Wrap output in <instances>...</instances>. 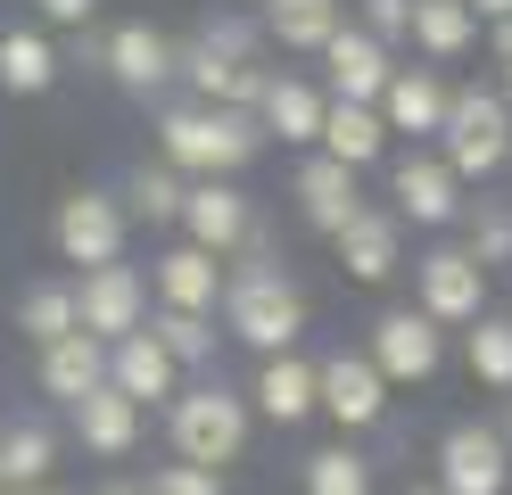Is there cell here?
Here are the masks:
<instances>
[{"mask_svg": "<svg viewBox=\"0 0 512 495\" xmlns=\"http://www.w3.org/2000/svg\"><path fill=\"white\" fill-rule=\"evenodd\" d=\"M223 330H232V339H248L256 355H290V347H298V330H306V297H298L290 273L273 264L265 223L248 231L240 273H223Z\"/></svg>", "mask_w": 512, "mask_h": 495, "instance_id": "obj_1", "label": "cell"}, {"mask_svg": "<svg viewBox=\"0 0 512 495\" xmlns=\"http://www.w3.org/2000/svg\"><path fill=\"white\" fill-rule=\"evenodd\" d=\"M174 75H190L199 108H232V116H256L273 66H265V33L240 25V17H215L190 50H174Z\"/></svg>", "mask_w": 512, "mask_h": 495, "instance_id": "obj_2", "label": "cell"}, {"mask_svg": "<svg viewBox=\"0 0 512 495\" xmlns=\"http://www.w3.org/2000/svg\"><path fill=\"white\" fill-rule=\"evenodd\" d=\"M157 149H166L174 174H199V182H232L240 165L265 149V132H256V116H232V108H166L157 116Z\"/></svg>", "mask_w": 512, "mask_h": 495, "instance_id": "obj_3", "label": "cell"}, {"mask_svg": "<svg viewBox=\"0 0 512 495\" xmlns=\"http://www.w3.org/2000/svg\"><path fill=\"white\" fill-rule=\"evenodd\" d=\"M166 429H174V454L190 462V471H215L223 479V462H240V446H248V396H232L223 380L174 388Z\"/></svg>", "mask_w": 512, "mask_h": 495, "instance_id": "obj_4", "label": "cell"}, {"mask_svg": "<svg viewBox=\"0 0 512 495\" xmlns=\"http://www.w3.org/2000/svg\"><path fill=\"white\" fill-rule=\"evenodd\" d=\"M438 165L455 182H488L496 165H512V116L496 91H446V116H438Z\"/></svg>", "mask_w": 512, "mask_h": 495, "instance_id": "obj_5", "label": "cell"}, {"mask_svg": "<svg viewBox=\"0 0 512 495\" xmlns=\"http://www.w3.org/2000/svg\"><path fill=\"white\" fill-rule=\"evenodd\" d=\"M67 297H75V330H83V339H100V347L133 339V330L149 322V281L133 273V264H91Z\"/></svg>", "mask_w": 512, "mask_h": 495, "instance_id": "obj_6", "label": "cell"}, {"mask_svg": "<svg viewBox=\"0 0 512 495\" xmlns=\"http://www.w3.org/2000/svg\"><path fill=\"white\" fill-rule=\"evenodd\" d=\"M58 256L67 264H116L124 256V231H133V215H124V198H108V190H67L58 198Z\"/></svg>", "mask_w": 512, "mask_h": 495, "instance_id": "obj_7", "label": "cell"}, {"mask_svg": "<svg viewBox=\"0 0 512 495\" xmlns=\"http://www.w3.org/2000/svg\"><path fill=\"white\" fill-rule=\"evenodd\" d=\"M372 372L389 380V388H413V380H430L438 363H446V330L430 322V314H413V306H389L372 322Z\"/></svg>", "mask_w": 512, "mask_h": 495, "instance_id": "obj_8", "label": "cell"}, {"mask_svg": "<svg viewBox=\"0 0 512 495\" xmlns=\"http://www.w3.org/2000/svg\"><path fill=\"white\" fill-rule=\"evenodd\" d=\"M182 231H190L182 248H199V256L223 264V256L248 248L256 207H248V190H232V182H190V190H182Z\"/></svg>", "mask_w": 512, "mask_h": 495, "instance_id": "obj_9", "label": "cell"}, {"mask_svg": "<svg viewBox=\"0 0 512 495\" xmlns=\"http://www.w3.org/2000/svg\"><path fill=\"white\" fill-rule=\"evenodd\" d=\"M512 479V454L488 421H455L438 438V495H504Z\"/></svg>", "mask_w": 512, "mask_h": 495, "instance_id": "obj_10", "label": "cell"}, {"mask_svg": "<svg viewBox=\"0 0 512 495\" xmlns=\"http://www.w3.org/2000/svg\"><path fill=\"white\" fill-rule=\"evenodd\" d=\"M413 289H422V306H413V314H430L438 330L488 314V273H479L463 248H430L422 264H413Z\"/></svg>", "mask_w": 512, "mask_h": 495, "instance_id": "obj_11", "label": "cell"}, {"mask_svg": "<svg viewBox=\"0 0 512 495\" xmlns=\"http://www.w3.org/2000/svg\"><path fill=\"white\" fill-rule=\"evenodd\" d=\"M314 413H331L339 429H372L389 413V380L364 355H331V363H314Z\"/></svg>", "mask_w": 512, "mask_h": 495, "instance_id": "obj_12", "label": "cell"}, {"mask_svg": "<svg viewBox=\"0 0 512 495\" xmlns=\"http://www.w3.org/2000/svg\"><path fill=\"white\" fill-rule=\"evenodd\" d=\"M323 66H331V91L347 99V108H380V91H389V50L372 42L364 25H339L331 42H323Z\"/></svg>", "mask_w": 512, "mask_h": 495, "instance_id": "obj_13", "label": "cell"}, {"mask_svg": "<svg viewBox=\"0 0 512 495\" xmlns=\"http://www.w3.org/2000/svg\"><path fill=\"white\" fill-rule=\"evenodd\" d=\"M100 66H108L133 99H157V91L174 83V42H166L157 25H116L108 42H100Z\"/></svg>", "mask_w": 512, "mask_h": 495, "instance_id": "obj_14", "label": "cell"}, {"mask_svg": "<svg viewBox=\"0 0 512 495\" xmlns=\"http://www.w3.org/2000/svg\"><path fill=\"white\" fill-rule=\"evenodd\" d=\"M389 198H397V207H389L397 223H455V215H463V182L446 174L438 157H422V149H413V157H397Z\"/></svg>", "mask_w": 512, "mask_h": 495, "instance_id": "obj_15", "label": "cell"}, {"mask_svg": "<svg viewBox=\"0 0 512 495\" xmlns=\"http://www.w3.org/2000/svg\"><path fill=\"white\" fill-rule=\"evenodd\" d=\"M174 380H182V372L166 363V347H157L149 330H133V339L108 347V388H116L133 413H141V405H174Z\"/></svg>", "mask_w": 512, "mask_h": 495, "instance_id": "obj_16", "label": "cell"}, {"mask_svg": "<svg viewBox=\"0 0 512 495\" xmlns=\"http://www.w3.org/2000/svg\"><path fill=\"white\" fill-rule=\"evenodd\" d=\"M339 264H347L356 281H389L397 264H405V223H397L389 207H356L347 231H339Z\"/></svg>", "mask_w": 512, "mask_h": 495, "instance_id": "obj_17", "label": "cell"}, {"mask_svg": "<svg viewBox=\"0 0 512 495\" xmlns=\"http://www.w3.org/2000/svg\"><path fill=\"white\" fill-rule=\"evenodd\" d=\"M290 190H298V215L323 231V240H339V231H347V215L364 207V198H356V174H347V165H331V157H306Z\"/></svg>", "mask_w": 512, "mask_h": 495, "instance_id": "obj_18", "label": "cell"}, {"mask_svg": "<svg viewBox=\"0 0 512 495\" xmlns=\"http://www.w3.org/2000/svg\"><path fill=\"white\" fill-rule=\"evenodd\" d=\"M42 388L58 396V405H83L91 388H108V347L83 339V330H67V339L42 347Z\"/></svg>", "mask_w": 512, "mask_h": 495, "instance_id": "obj_19", "label": "cell"}, {"mask_svg": "<svg viewBox=\"0 0 512 495\" xmlns=\"http://www.w3.org/2000/svg\"><path fill=\"white\" fill-rule=\"evenodd\" d=\"M372 116H380V132H438V116H446V83L430 75V66H397Z\"/></svg>", "mask_w": 512, "mask_h": 495, "instance_id": "obj_20", "label": "cell"}, {"mask_svg": "<svg viewBox=\"0 0 512 495\" xmlns=\"http://www.w3.org/2000/svg\"><path fill=\"white\" fill-rule=\"evenodd\" d=\"M215 297H223V264L215 256H199V248H166V256H157V306L215 314Z\"/></svg>", "mask_w": 512, "mask_h": 495, "instance_id": "obj_21", "label": "cell"}, {"mask_svg": "<svg viewBox=\"0 0 512 495\" xmlns=\"http://www.w3.org/2000/svg\"><path fill=\"white\" fill-rule=\"evenodd\" d=\"M248 413H265V421H306L314 413V363L306 355H265V372H256L248 388Z\"/></svg>", "mask_w": 512, "mask_h": 495, "instance_id": "obj_22", "label": "cell"}, {"mask_svg": "<svg viewBox=\"0 0 512 495\" xmlns=\"http://www.w3.org/2000/svg\"><path fill=\"white\" fill-rule=\"evenodd\" d=\"M314 141H323L314 157H331V165H347V174H364V165L389 149V132H380V116H372V108H347V99H331Z\"/></svg>", "mask_w": 512, "mask_h": 495, "instance_id": "obj_23", "label": "cell"}, {"mask_svg": "<svg viewBox=\"0 0 512 495\" xmlns=\"http://www.w3.org/2000/svg\"><path fill=\"white\" fill-rule=\"evenodd\" d=\"M323 108H331V99L314 91V83L273 75V83H265V99H256V132H281V141H314V132H323Z\"/></svg>", "mask_w": 512, "mask_h": 495, "instance_id": "obj_24", "label": "cell"}, {"mask_svg": "<svg viewBox=\"0 0 512 495\" xmlns=\"http://www.w3.org/2000/svg\"><path fill=\"white\" fill-rule=\"evenodd\" d=\"M67 413H75V438L91 454H133V438H141V413L124 405L116 388H91L83 405H67Z\"/></svg>", "mask_w": 512, "mask_h": 495, "instance_id": "obj_25", "label": "cell"}, {"mask_svg": "<svg viewBox=\"0 0 512 495\" xmlns=\"http://www.w3.org/2000/svg\"><path fill=\"white\" fill-rule=\"evenodd\" d=\"M347 17H339V0H265V33L281 50H314L323 58V42L339 33Z\"/></svg>", "mask_w": 512, "mask_h": 495, "instance_id": "obj_26", "label": "cell"}, {"mask_svg": "<svg viewBox=\"0 0 512 495\" xmlns=\"http://www.w3.org/2000/svg\"><path fill=\"white\" fill-rule=\"evenodd\" d=\"M50 471H58V438L42 421L0 429V487H50Z\"/></svg>", "mask_w": 512, "mask_h": 495, "instance_id": "obj_27", "label": "cell"}, {"mask_svg": "<svg viewBox=\"0 0 512 495\" xmlns=\"http://www.w3.org/2000/svg\"><path fill=\"white\" fill-rule=\"evenodd\" d=\"M58 83V50L42 42V33H0V91H9V99H42Z\"/></svg>", "mask_w": 512, "mask_h": 495, "instance_id": "obj_28", "label": "cell"}, {"mask_svg": "<svg viewBox=\"0 0 512 495\" xmlns=\"http://www.w3.org/2000/svg\"><path fill=\"white\" fill-rule=\"evenodd\" d=\"M405 42H422L430 58H463L479 42V17L463 9V0H413V33Z\"/></svg>", "mask_w": 512, "mask_h": 495, "instance_id": "obj_29", "label": "cell"}, {"mask_svg": "<svg viewBox=\"0 0 512 495\" xmlns=\"http://www.w3.org/2000/svg\"><path fill=\"white\" fill-rule=\"evenodd\" d=\"M463 231H471V264L479 273H496V264H512V198H463Z\"/></svg>", "mask_w": 512, "mask_h": 495, "instance_id": "obj_30", "label": "cell"}, {"mask_svg": "<svg viewBox=\"0 0 512 495\" xmlns=\"http://www.w3.org/2000/svg\"><path fill=\"white\" fill-rule=\"evenodd\" d=\"M149 339L157 347H166V363H174V372H182V363H215V322L207 314H174V306H149Z\"/></svg>", "mask_w": 512, "mask_h": 495, "instance_id": "obj_31", "label": "cell"}, {"mask_svg": "<svg viewBox=\"0 0 512 495\" xmlns=\"http://www.w3.org/2000/svg\"><path fill=\"white\" fill-rule=\"evenodd\" d=\"M463 363H471V380L479 388H512V314H479L471 322V339H463Z\"/></svg>", "mask_w": 512, "mask_h": 495, "instance_id": "obj_32", "label": "cell"}, {"mask_svg": "<svg viewBox=\"0 0 512 495\" xmlns=\"http://www.w3.org/2000/svg\"><path fill=\"white\" fill-rule=\"evenodd\" d=\"M182 174L174 165H133V182H124V215H141V223H182Z\"/></svg>", "mask_w": 512, "mask_h": 495, "instance_id": "obj_33", "label": "cell"}, {"mask_svg": "<svg viewBox=\"0 0 512 495\" xmlns=\"http://www.w3.org/2000/svg\"><path fill=\"white\" fill-rule=\"evenodd\" d=\"M17 330H25L34 347L67 339V330H75V297H67V281H42V289H25V297H17Z\"/></svg>", "mask_w": 512, "mask_h": 495, "instance_id": "obj_34", "label": "cell"}, {"mask_svg": "<svg viewBox=\"0 0 512 495\" xmlns=\"http://www.w3.org/2000/svg\"><path fill=\"white\" fill-rule=\"evenodd\" d=\"M306 495H372V462L347 454V446L306 454Z\"/></svg>", "mask_w": 512, "mask_h": 495, "instance_id": "obj_35", "label": "cell"}, {"mask_svg": "<svg viewBox=\"0 0 512 495\" xmlns=\"http://www.w3.org/2000/svg\"><path fill=\"white\" fill-rule=\"evenodd\" d=\"M364 33H372L380 50L405 42V33H413V0H364Z\"/></svg>", "mask_w": 512, "mask_h": 495, "instance_id": "obj_36", "label": "cell"}, {"mask_svg": "<svg viewBox=\"0 0 512 495\" xmlns=\"http://www.w3.org/2000/svg\"><path fill=\"white\" fill-rule=\"evenodd\" d=\"M141 495H223V479H215V471H190V462H166Z\"/></svg>", "mask_w": 512, "mask_h": 495, "instance_id": "obj_37", "label": "cell"}, {"mask_svg": "<svg viewBox=\"0 0 512 495\" xmlns=\"http://www.w3.org/2000/svg\"><path fill=\"white\" fill-rule=\"evenodd\" d=\"M34 9H42L50 25H91V9H100V0H34Z\"/></svg>", "mask_w": 512, "mask_h": 495, "instance_id": "obj_38", "label": "cell"}, {"mask_svg": "<svg viewBox=\"0 0 512 495\" xmlns=\"http://www.w3.org/2000/svg\"><path fill=\"white\" fill-rule=\"evenodd\" d=\"M488 50H496V58L512 66V17H496V25H488Z\"/></svg>", "mask_w": 512, "mask_h": 495, "instance_id": "obj_39", "label": "cell"}, {"mask_svg": "<svg viewBox=\"0 0 512 495\" xmlns=\"http://www.w3.org/2000/svg\"><path fill=\"white\" fill-rule=\"evenodd\" d=\"M488 429H496V438H504V454H512V388H504V413H496Z\"/></svg>", "mask_w": 512, "mask_h": 495, "instance_id": "obj_40", "label": "cell"}, {"mask_svg": "<svg viewBox=\"0 0 512 495\" xmlns=\"http://www.w3.org/2000/svg\"><path fill=\"white\" fill-rule=\"evenodd\" d=\"M471 17H512V0H463Z\"/></svg>", "mask_w": 512, "mask_h": 495, "instance_id": "obj_41", "label": "cell"}, {"mask_svg": "<svg viewBox=\"0 0 512 495\" xmlns=\"http://www.w3.org/2000/svg\"><path fill=\"white\" fill-rule=\"evenodd\" d=\"M0 495H67V487H58V479H50V487H0Z\"/></svg>", "mask_w": 512, "mask_h": 495, "instance_id": "obj_42", "label": "cell"}, {"mask_svg": "<svg viewBox=\"0 0 512 495\" xmlns=\"http://www.w3.org/2000/svg\"><path fill=\"white\" fill-rule=\"evenodd\" d=\"M100 495H141V487H133V479H108V487H100Z\"/></svg>", "mask_w": 512, "mask_h": 495, "instance_id": "obj_43", "label": "cell"}, {"mask_svg": "<svg viewBox=\"0 0 512 495\" xmlns=\"http://www.w3.org/2000/svg\"><path fill=\"white\" fill-rule=\"evenodd\" d=\"M496 99H504V116H512V66H504V91H496Z\"/></svg>", "mask_w": 512, "mask_h": 495, "instance_id": "obj_44", "label": "cell"}, {"mask_svg": "<svg viewBox=\"0 0 512 495\" xmlns=\"http://www.w3.org/2000/svg\"><path fill=\"white\" fill-rule=\"evenodd\" d=\"M405 495H438V487H405Z\"/></svg>", "mask_w": 512, "mask_h": 495, "instance_id": "obj_45", "label": "cell"}]
</instances>
